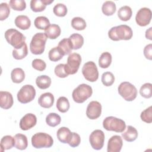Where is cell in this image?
<instances>
[{"instance_id": "ee69618b", "label": "cell", "mask_w": 152, "mask_h": 152, "mask_svg": "<svg viewBox=\"0 0 152 152\" xmlns=\"http://www.w3.org/2000/svg\"><path fill=\"white\" fill-rule=\"evenodd\" d=\"M141 119L142 121L150 124L152 122V107L149 106L148 108L143 110L140 115Z\"/></svg>"}, {"instance_id": "d6986e66", "label": "cell", "mask_w": 152, "mask_h": 152, "mask_svg": "<svg viewBox=\"0 0 152 152\" xmlns=\"http://www.w3.org/2000/svg\"><path fill=\"white\" fill-rule=\"evenodd\" d=\"M72 132H71L70 129L65 126L61 127L58 129L56 132V136L58 140L64 144H68L71 138Z\"/></svg>"}, {"instance_id": "f546056e", "label": "cell", "mask_w": 152, "mask_h": 152, "mask_svg": "<svg viewBox=\"0 0 152 152\" xmlns=\"http://www.w3.org/2000/svg\"><path fill=\"white\" fill-rule=\"evenodd\" d=\"M112 55L108 52H103L101 54L99 59V65L102 68H108L112 63Z\"/></svg>"}, {"instance_id": "ba28073f", "label": "cell", "mask_w": 152, "mask_h": 152, "mask_svg": "<svg viewBox=\"0 0 152 152\" xmlns=\"http://www.w3.org/2000/svg\"><path fill=\"white\" fill-rule=\"evenodd\" d=\"M17 99L21 103H27L31 102L36 96L34 87L29 84L23 86L17 93Z\"/></svg>"}, {"instance_id": "f35d334b", "label": "cell", "mask_w": 152, "mask_h": 152, "mask_svg": "<svg viewBox=\"0 0 152 152\" xmlns=\"http://www.w3.org/2000/svg\"><path fill=\"white\" fill-rule=\"evenodd\" d=\"M9 4L11 8L15 11H22L26 8V3L23 0H11Z\"/></svg>"}, {"instance_id": "836d02e7", "label": "cell", "mask_w": 152, "mask_h": 152, "mask_svg": "<svg viewBox=\"0 0 152 152\" xmlns=\"http://www.w3.org/2000/svg\"><path fill=\"white\" fill-rule=\"evenodd\" d=\"M34 24L38 29L45 30L50 25V22L47 17L45 16H39L35 18Z\"/></svg>"}, {"instance_id": "7bdbcfd3", "label": "cell", "mask_w": 152, "mask_h": 152, "mask_svg": "<svg viewBox=\"0 0 152 152\" xmlns=\"http://www.w3.org/2000/svg\"><path fill=\"white\" fill-rule=\"evenodd\" d=\"M10 13L9 5L6 2H2L0 4V20L1 21L7 19Z\"/></svg>"}, {"instance_id": "ac0fdd59", "label": "cell", "mask_w": 152, "mask_h": 152, "mask_svg": "<svg viewBox=\"0 0 152 152\" xmlns=\"http://www.w3.org/2000/svg\"><path fill=\"white\" fill-rule=\"evenodd\" d=\"M53 0H31L30 1V8L35 12H42L46 8V5L50 4Z\"/></svg>"}, {"instance_id": "9c48e42d", "label": "cell", "mask_w": 152, "mask_h": 152, "mask_svg": "<svg viewBox=\"0 0 152 152\" xmlns=\"http://www.w3.org/2000/svg\"><path fill=\"white\" fill-rule=\"evenodd\" d=\"M82 74L84 78L90 82H94L99 78V71L96 64L93 61L85 63L82 68Z\"/></svg>"}, {"instance_id": "d590c367", "label": "cell", "mask_w": 152, "mask_h": 152, "mask_svg": "<svg viewBox=\"0 0 152 152\" xmlns=\"http://www.w3.org/2000/svg\"><path fill=\"white\" fill-rule=\"evenodd\" d=\"M58 46L62 50L64 55L69 54L72 50L69 38H64L62 39L59 42Z\"/></svg>"}, {"instance_id": "4dcf8cb0", "label": "cell", "mask_w": 152, "mask_h": 152, "mask_svg": "<svg viewBox=\"0 0 152 152\" xmlns=\"http://www.w3.org/2000/svg\"><path fill=\"white\" fill-rule=\"evenodd\" d=\"M57 109L61 113L66 112L69 109V103L68 99L64 96L59 97L56 104Z\"/></svg>"}, {"instance_id": "d4e9b609", "label": "cell", "mask_w": 152, "mask_h": 152, "mask_svg": "<svg viewBox=\"0 0 152 152\" xmlns=\"http://www.w3.org/2000/svg\"><path fill=\"white\" fill-rule=\"evenodd\" d=\"M51 78L46 75L38 76L36 79V84L37 86L42 90L49 88L51 84Z\"/></svg>"}, {"instance_id": "ffe728a7", "label": "cell", "mask_w": 152, "mask_h": 152, "mask_svg": "<svg viewBox=\"0 0 152 152\" xmlns=\"http://www.w3.org/2000/svg\"><path fill=\"white\" fill-rule=\"evenodd\" d=\"M61 30L60 27L55 24H50L45 30V34L50 39H55L61 34Z\"/></svg>"}, {"instance_id": "7a4b0ae2", "label": "cell", "mask_w": 152, "mask_h": 152, "mask_svg": "<svg viewBox=\"0 0 152 152\" xmlns=\"http://www.w3.org/2000/svg\"><path fill=\"white\" fill-rule=\"evenodd\" d=\"M5 38L14 49L21 48L24 45L26 40V37L15 28L8 29L5 32Z\"/></svg>"}, {"instance_id": "b9f144b4", "label": "cell", "mask_w": 152, "mask_h": 152, "mask_svg": "<svg viewBox=\"0 0 152 152\" xmlns=\"http://www.w3.org/2000/svg\"><path fill=\"white\" fill-rule=\"evenodd\" d=\"M55 75L59 78H65L68 76L65 64H59L57 65L54 69Z\"/></svg>"}, {"instance_id": "2e32d148", "label": "cell", "mask_w": 152, "mask_h": 152, "mask_svg": "<svg viewBox=\"0 0 152 152\" xmlns=\"http://www.w3.org/2000/svg\"><path fill=\"white\" fill-rule=\"evenodd\" d=\"M14 103L13 97L8 91H0V106L4 109H8L11 108Z\"/></svg>"}, {"instance_id": "52a82bcc", "label": "cell", "mask_w": 152, "mask_h": 152, "mask_svg": "<svg viewBox=\"0 0 152 152\" xmlns=\"http://www.w3.org/2000/svg\"><path fill=\"white\" fill-rule=\"evenodd\" d=\"M118 90L119 95L126 101H133L137 96V90L136 87L128 81L121 83L118 86Z\"/></svg>"}, {"instance_id": "f6af8a7d", "label": "cell", "mask_w": 152, "mask_h": 152, "mask_svg": "<svg viewBox=\"0 0 152 152\" xmlns=\"http://www.w3.org/2000/svg\"><path fill=\"white\" fill-rule=\"evenodd\" d=\"M32 67L39 71H43L46 69V64L45 62L40 59H34L31 63Z\"/></svg>"}, {"instance_id": "f1b7e54d", "label": "cell", "mask_w": 152, "mask_h": 152, "mask_svg": "<svg viewBox=\"0 0 152 152\" xmlns=\"http://www.w3.org/2000/svg\"><path fill=\"white\" fill-rule=\"evenodd\" d=\"M116 7L114 2L112 1H107L104 2L102 7L103 13L107 16L112 15L116 11Z\"/></svg>"}, {"instance_id": "ab89813d", "label": "cell", "mask_w": 152, "mask_h": 152, "mask_svg": "<svg viewBox=\"0 0 152 152\" xmlns=\"http://www.w3.org/2000/svg\"><path fill=\"white\" fill-rule=\"evenodd\" d=\"M67 8L65 5L63 4H56L53 8V12L54 14L58 17H64L67 14Z\"/></svg>"}, {"instance_id": "7c38bea8", "label": "cell", "mask_w": 152, "mask_h": 152, "mask_svg": "<svg viewBox=\"0 0 152 152\" xmlns=\"http://www.w3.org/2000/svg\"><path fill=\"white\" fill-rule=\"evenodd\" d=\"M152 12L150 8L144 7L140 9L137 12L135 21L138 25L144 27L149 24L151 19Z\"/></svg>"}, {"instance_id": "83f0119b", "label": "cell", "mask_w": 152, "mask_h": 152, "mask_svg": "<svg viewBox=\"0 0 152 152\" xmlns=\"http://www.w3.org/2000/svg\"><path fill=\"white\" fill-rule=\"evenodd\" d=\"M15 145L14 138L11 135H5L1 140V151L9 150Z\"/></svg>"}, {"instance_id": "74e56055", "label": "cell", "mask_w": 152, "mask_h": 152, "mask_svg": "<svg viewBox=\"0 0 152 152\" xmlns=\"http://www.w3.org/2000/svg\"><path fill=\"white\" fill-rule=\"evenodd\" d=\"M141 96L145 99H149L152 96V84L149 83L144 84L140 89Z\"/></svg>"}, {"instance_id": "bcb514c9", "label": "cell", "mask_w": 152, "mask_h": 152, "mask_svg": "<svg viewBox=\"0 0 152 152\" xmlns=\"http://www.w3.org/2000/svg\"><path fill=\"white\" fill-rule=\"evenodd\" d=\"M81 142V138L79 134L76 132H72L71 138L70 139L68 144L71 147H76L78 146Z\"/></svg>"}, {"instance_id": "cb8c5ba5", "label": "cell", "mask_w": 152, "mask_h": 152, "mask_svg": "<svg viewBox=\"0 0 152 152\" xmlns=\"http://www.w3.org/2000/svg\"><path fill=\"white\" fill-rule=\"evenodd\" d=\"M72 49L77 50L81 48L84 44V38L78 33H74L69 37Z\"/></svg>"}, {"instance_id": "7402d4cb", "label": "cell", "mask_w": 152, "mask_h": 152, "mask_svg": "<svg viewBox=\"0 0 152 152\" xmlns=\"http://www.w3.org/2000/svg\"><path fill=\"white\" fill-rule=\"evenodd\" d=\"M15 147L16 148L23 150H25L28 146V140L27 137L22 134H15L14 137Z\"/></svg>"}, {"instance_id": "d6a6232c", "label": "cell", "mask_w": 152, "mask_h": 152, "mask_svg": "<svg viewBox=\"0 0 152 152\" xmlns=\"http://www.w3.org/2000/svg\"><path fill=\"white\" fill-rule=\"evenodd\" d=\"M61 121V116L56 113H50L46 117V124L52 127L58 125Z\"/></svg>"}, {"instance_id": "5b68a950", "label": "cell", "mask_w": 152, "mask_h": 152, "mask_svg": "<svg viewBox=\"0 0 152 152\" xmlns=\"http://www.w3.org/2000/svg\"><path fill=\"white\" fill-rule=\"evenodd\" d=\"M31 144L36 148H49L53 145V140L49 134L37 132L32 136Z\"/></svg>"}, {"instance_id": "c3c4849f", "label": "cell", "mask_w": 152, "mask_h": 152, "mask_svg": "<svg viewBox=\"0 0 152 152\" xmlns=\"http://www.w3.org/2000/svg\"><path fill=\"white\" fill-rule=\"evenodd\" d=\"M151 28H152L151 27H150L145 31V37L147 39H148L150 40H152V38H151Z\"/></svg>"}, {"instance_id": "30bf717a", "label": "cell", "mask_w": 152, "mask_h": 152, "mask_svg": "<svg viewBox=\"0 0 152 152\" xmlns=\"http://www.w3.org/2000/svg\"><path fill=\"white\" fill-rule=\"evenodd\" d=\"M81 62V55L77 53H72L67 58V63L65 64L68 74H75L80 66Z\"/></svg>"}, {"instance_id": "277c9868", "label": "cell", "mask_w": 152, "mask_h": 152, "mask_svg": "<svg viewBox=\"0 0 152 152\" xmlns=\"http://www.w3.org/2000/svg\"><path fill=\"white\" fill-rule=\"evenodd\" d=\"M93 90L90 86L86 84H80L72 91V97L77 103H82L91 96Z\"/></svg>"}, {"instance_id": "4fadbf2b", "label": "cell", "mask_w": 152, "mask_h": 152, "mask_svg": "<svg viewBox=\"0 0 152 152\" xmlns=\"http://www.w3.org/2000/svg\"><path fill=\"white\" fill-rule=\"evenodd\" d=\"M102 113V105L97 101L90 102L86 109V115L90 119H96Z\"/></svg>"}, {"instance_id": "7dc6e473", "label": "cell", "mask_w": 152, "mask_h": 152, "mask_svg": "<svg viewBox=\"0 0 152 152\" xmlns=\"http://www.w3.org/2000/svg\"><path fill=\"white\" fill-rule=\"evenodd\" d=\"M144 55L147 59H152V45L151 43L145 46L144 49Z\"/></svg>"}, {"instance_id": "4316f807", "label": "cell", "mask_w": 152, "mask_h": 152, "mask_svg": "<svg viewBox=\"0 0 152 152\" xmlns=\"http://www.w3.org/2000/svg\"><path fill=\"white\" fill-rule=\"evenodd\" d=\"M132 14V11L131 8L127 5L121 7L118 11V16L119 18L124 21L129 20L131 18Z\"/></svg>"}, {"instance_id": "5bb4252c", "label": "cell", "mask_w": 152, "mask_h": 152, "mask_svg": "<svg viewBox=\"0 0 152 152\" xmlns=\"http://www.w3.org/2000/svg\"><path fill=\"white\" fill-rule=\"evenodd\" d=\"M36 123V116L33 113H27L21 119L20 128L23 131H27L34 127Z\"/></svg>"}, {"instance_id": "8992f818", "label": "cell", "mask_w": 152, "mask_h": 152, "mask_svg": "<svg viewBox=\"0 0 152 152\" xmlns=\"http://www.w3.org/2000/svg\"><path fill=\"white\" fill-rule=\"evenodd\" d=\"M103 126L107 131L122 132L126 128V124L121 119L114 116H108L103 120Z\"/></svg>"}, {"instance_id": "60d3db41", "label": "cell", "mask_w": 152, "mask_h": 152, "mask_svg": "<svg viewBox=\"0 0 152 152\" xmlns=\"http://www.w3.org/2000/svg\"><path fill=\"white\" fill-rule=\"evenodd\" d=\"M102 82L105 86H111L115 81V77L110 72H105L102 75Z\"/></svg>"}, {"instance_id": "6da1fadb", "label": "cell", "mask_w": 152, "mask_h": 152, "mask_svg": "<svg viewBox=\"0 0 152 152\" xmlns=\"http://www.w3.org/2000/svg\"><path fill=\"white\" fill-rule=\"evenodd\" d=\"M132 34L131 28L126 24L113 27L108 31L109 37L113 41L130 40L132 37Z\"/></svg>"}, {"instance_id": "44dd1931", "label": "cell", "mask_w": 152, "mask_h": 152, "mask_svg": "<svg viewBox=\"0 0 152 152\" xmlns=\"http://www.w3.org/2000/svg\"><path fill=\"white\" fill-rule=\"evenodd\" d=\"M15 26L21 30H27L31 26V21L29 18L24 15H18L14 21Z\"/></svg>"}, {"instance_id": "e0dca14e", "label": "cell", "mask_w": 152, "mask_h": 152, "mask_svg": "<svg viewBox=\"0 0 152 152\" xmlns=\"http://www.w3.org/2000/svg\"><path fill=\"white\" fill-rule=\"evenodd\" d=\"M39 104L43 108L51 107L54 103V96L49 92L42 94L38 99Z\"/></svg>"}, {"instance_id": "603a6c76", "label": "cell", "mask_w": 152, "mask_h": 152, "mask_svg": "<svg viewBox=\"0 0 152 152\" xmlns=\"http://www.w3.org/2000/svg\"><path fill=\"white\" fill-rule=\"evenodd\" d=\"M122 138L128 142H132L138 137V131L134 126L129 125L126 131L122 133Z\"/></svg>"}, {"instance_id": "8d00e7d4", "label": "cell", "mask_w": 152, "mask_h": 152, "mask_svg": "<svg viewBox=\"0 0 152 152\" xmlns=\"http://www.w3.org/2000/svg\"><path fill=\"white\" fill-rule=\"evenodd\" d=\"M72 27L77 30H83L86 28L87 24L86 21L81 17H74L71 20Z\"/></svg>"}, {"instance_id": "3957f363", "label": "cell", "mask_w": 152, "mask_h": 152, "mask_svg": "<svg viewBox=\"0 0 152 152\" xmlns=\"http://www.w3.org/2000/svg\"><path fill=\"white\" fill-rule=\"evenodd\" d=\"M47 37L43 33L35 34L30 43V52L34 55H40L43 53L45 49Z\"/></svg>"}, {"instance_id": "9a60e30c", "label": "cell", "mask_w": 152, "mask_h": 152, "mask_svg": "<svg viewBox=\"0 0 152 152\" xmlns=\"http://www.w3.org/2000/svg\"><path fill=\"white\" fill-rule=\"evenodd\" d=\"M123 145L122 138L119 135H113L111 137L107 142V152H119Z\"/></svg>"}, {"instance_id": "8fae6325", "label": "cell", "mask_w": 152, "mask_h": 152, "mask_svg": "<svg viewBox=\"0 0 152 152\" xmlns=\"http://www.w3.org/2000/svg\"><path fill=\"white\" fill-rule=\"evenodd\" d=\"M104 134L100 129L93 131L89 137V141L91 147L96 150H101L104 145Z\"/></svg>"}, {"instance_id": "1f68e13d", "label": "cell", "mask_w": 152, "mask_h": 152, "mask_svg": "<svg viewBox=\"0 0 152 152\" xmlns=\"http://www.w3.org/2000/svg\"><path fill=\"white\" fill-rule=\"evenodd\" d=\"M64 56L63 52L58 46L51 49L48 53L49 59L52 62H57L61 59Z\"/></svg>"}, {"instance_id": "484cf974", "label": "cell", "mask_w": 152, "mask_h": 152, "mask_svg": "<svg viewBox=\"0 0 152 152\" xmlns=\"http://www.w3.org/2000/svg\"><path fill=\"white\" fill-rule=\"evenodd\" d=\"M11 80L14 83H21L25 78V73L23 69L16 68L12 70L11 73Z\"/></svg>"}, {"instance_id": "e575fe53", "label": "cell", "mask_w": 152, "mask_h": 152, "mask_svg": "<svg viewBox=\"0 0 152 152\" xmlns=\"http://www.w3.org/2000/svg\"><path fill=\"white\" fill-rule=\"evenodd\" d=\"M28 54L27 46L25 43L24 45L20 48L14 49L12 50V56L14 59L21 60L24 58Z\"/></svg>"}]
</instances>
